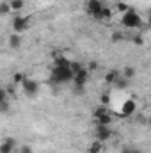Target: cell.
<instances>
[{
	"instance_id": "6da1fadb",
	"label": "cell",
	"mask_w": 151,
	"mask_h": 153,
	"mask_svg": "<svg viewBox=\"0 0 151 153\" xmlns=\"http://www.w3.org/2000/svg\"><path fill=\"white\" fill-rule=\"evenodd\" d=\"M75 73L70 68H55L52 71V82H57V84H66V82H73Z\"/></svg>"
},
{
	"instance_id": "7a4b0ae2",
	"label": "cell",
	"mask_w": 151,
	"mask_h": 153,
	"mask_svg": "<svg viewBox=\"0 0 151 153\" xmlns=\"http://www.w3.org/2000/svg\"><path fill=\"white\" fill-rule=\"evenodd\" d=\"M121 23L126 27V29H137V27H141V23H142V20H141V16L133 11V9H130L128 13H124L123 14V20H121Z\"/></svg>"
},
{
	"instance_id": "3957f363",
	"label": "cell",
	"mask_w": 151,
	"mask_h": 153,
	"mask_svg": "<svg viewBox=\"0 0 151 153\" xmlns=\"http://www.w3.org/2000/svg\"><path fill=\"white\" fill-rule=\"evenodd\" d=\"M29 25H30V18L29 16H14V20H13V29H14L16 34L27 30Z\"/></svg>"
},
{
	"instance_id": "277c9868",
	"label": "cell",
	"mask_w": 151,
	"mask_h": 153,
	"mask_svg": "<svg viewBox=\"0 0 151 153\" xmlns=\"http://www.w3.org/2000/svg\"><path fill=\"white\" fill-rule=\"evenodd\" d=\"M103 7H105V5H103L101 0H89V2H87V13H89L93 18H96V20L100 18V13L103 11Z\"/></svg>"
},
{
	"instance_id": "5b68a950",
	"label": "cell",
	"mask_w": 151,
	"mask_h": 153,
	"mask_svg": "<svg viewBox=\"0 0 151 153\" xmlns=\"http://www.w3.org/2000/svg\"><path fill=\"white\" fill-rule=\"evenodd\" d=\"M112 130H110V126H105V125H96V139L98 141H101V143H105V141H109L110 137H112Z\"/></svg>"
},
{
	"instance_id": "8992f818",
	"label": "cell",
	"mask_w": 151,
	"mask_h": 153,
	"mask_svg": "<svg viewBox=\"0 0 151 153\" xmlns=\"http://www.w3.org/2000/svg\"><path fill=\"white\" fill-rule=\"evenodd\" d=\"M14 148H16V139L7 137V139H4L2 144H0V153H13Z\"/></svg>"
},
{
	"instance_id": "52a82bcc",
	"label": "cell",
	"mask_w": 151,
	"mask_h": 153,
	"mask_svg": "<svg viewBox=\"0 0 151 153\" xmlns=\"http://www.w3.org/2000/svg\"><path fill=\"white\" fill-rule=\"evenodd\" d=\"M87 80H89V71L84 68L80 73H76V75H75V78H73V84H75V85H78V87H85Z\"/></svg>"
},
{
	"instance_id": "ba28073f",
	"label": "cell",
	"mask_w": 151,
	"mask_h": 153,
	"mask_svg": "<svg viewBox=\"0 0 151 153\" xmlns=\"http://www.w3.org/2000/svg\"><path fill=\"white\" fill-rule=\"evenodd\" d=\"M23 85V91H25V94H36L38 93V89H39V85H38V82H34V80H30V78H25V82L21 84Z\"/></svg>"
},
{
	"instance_id": "9c48e42d",
	"label": "cell",
	"mask_w": 151,
	"mask_h": 153,
	"mask_svg": "<svg viewBox=\"0 0 151 153\" xmlns=\"http://www.w3.org/2000/svg\"><path fill=\"white\" fill-rule=\"evenodd\" d=\"M135 109H137L135 102H133V100H126V102L123 103V109H121V112H123V116H132L133 112H135Z\"/></svg>"
},
{
	"instance_id": "30bf717a",
	"label": "cell",
	"mask_w": 151,
	"mask_h": 153,
	"mask_svg": "<svg viewBox=\"0 0 151 153\" xmlns=\"http://www.w3.org/2000/svg\"><path fill=\"white\" fill-rule=\"evenodd\" d=\"M94 119H96V125H105V126H110V123H112V116H110V112L94 116Z\"/></svg>"
},
{
	"instance_id": "8fae6325",
	"label": "cell",
	"mask_w": 151,
	"mask_h": 153,
	"mask_svg": "<svg viewBox=\"0 0 151 153\" xmlns=\"http://www.w3.org/2000/svg\"><path fill=\"white\" fill-rule=\"evenodd\" d=\"M89 153H105V146H103V143L101 141H93L91 143V146H89Z\"/></svg>"
},
{
	"instance_id": "7c38bea8",
	"label": "cell",
	"mask_w": 151,
	"mask_h": 153,
	"mask_svg": "<svg viewBox=\"0 0 151 153\" xmlns=\"http://www.w3.org/2000/svg\"><path fill=\"white\" fill-rule=\"evenodd\" d=\"M53 64H55V68H70V66H71V61H68V59L62 57V55H57V57L53 59Z\"/></svg>"
},
{
	"instance_id": "4fadbf2b",
	"label": "cell",
	"mask_w": 151,
	"mask_h": 153,
	"mask_svg": "<svg viewBox=\"0 0 151 153\" xmlns=\"http://www.w3.org/2000/svg\"><path fill=\"white\" fill-rule=\"evenodd\" d=\"M119 76H121V73H119L117 70H110V71H107V75H105V82H107V84H115V82L119 80Z\"/></svg>"
},
{
	"instance_id": "5bb4252c",
	"label": "cell",
	"mask_w": 151,
	"mask_h": 153,
	"mask_svg": "<svg viewBox=\"0 0 151 153\" xmlns=\"http://www.w3.org/2000/svg\"><path fill=\"white\" fill-rule=\"evenodd\" d=\"M98 20H101V22H109V20H112V11L109 9V7H103V11L100 13V18Z\"/></svg>"
},
{
	"instance_id": "9a60e30c",
	"label": "cell",
	"mask_w": 151,
	"mask_h": 153,
	"mask_svg": "<svg viewBox=\"0 0 151 153\" xmlns=\"http://www.w3.org/2000/svg\"><path fill=\"white\" fill-rule=\"evenodd\" d=\"M9 45H11V48H20V45H21L20 34H11V38H9Z\"/></svg>"
},
{
	"instance_id": "2e32d148",
	"label": "cell",
	"mask_w": 151,
	"mask_h": 153,
	"mask_svg": "<svg viewBox=\"0 0 151 153\" xmlns=\"http://www.w3.org/2000/svg\"><path fill=\"white\" fill-rule=\"evenodd\" d=\"M123 76L128 78V80L133 78V76H135V68H133V66H126V68L123 70Z\"/></svg>"
},
{
	"instance_id": "e0dca14e",
	"label": "cell",
	"mask_w": 151,
	"mask_h": 153,
	"mask_svg": "<svg viewBox=\"0 0 151 153\" xmlns=\"http://www.w3.org/2000/svg\"><path fill=\"white\" fill-rule=\"evenodd\" d=\"M25 78H27V76L23 75V73L16 71V73L13 75V84H14V85H16V84H23V82H25Z\"/></svg>"
},
{
	"instance_id": "ac0fdd59",
	"label": "cell",
	"mask_w": 151,
	"mask_h": 153,
	"mask_svg": "<svg viewBox=\"0 0 151 153\" xmlns=\"http://www.w3.org/2000/svg\"><path fill=\"white\" fill-rule=\"evenodd\" d=\"M11 11H13V9H11V2H2V4H0V13H2L4 16L9 14Z\"/></svg>"
},
{
	"instance_id": "d6986e66",
	"label": "cell",
	"mask_w": 151,
	"mask_h": 153,
	"mask_svg": "<svg viewBox=\"0 0 151 153\" xmlns=\"http://www.w3.org/2000/svg\"><path fill=\"white\" fill-rule=\"evenodd\" d=\"M23 5H25L23 0H13L11 2V9L13 11H20V9H23Z\"/></svg>"
},
{
	"instance_id": "ffe728a7",
	"label": "cell",
	"mask_w": 151,
	"mask_h": 153,
	"mask_svg": "<svg viewBox=\"0 0 151 153\" xmlns=\"http://www.w3.org/2000/svg\"><path fill=\"white\" fill-rule=\"evenodd\" d=\"M114 85H115L117 89H124V87L128 85V78H124V76L121 75V76H119V80H117V82H115Z\"/></svg>"
},
{
	"instance_id": "44dd1931",
	"label": "cell",
	"mask_w": 151,
	"mask_h": 153,
	"mask_svg": "<svg viewBox=\"0 0 151 153\" xmlns=\"http://www.w3.org/2000/svg\"><path fill=\"white\" fill-rule=\"evenodd\" d=\"M110 39H112V43H119V41H123V39H124V34H123V32H119V30H115V32H112Z\"/></svg>"
},
{
	"instance_id": "7402d4cb",
	"label": "cell",
	"mask_w": 151,
	"mask_h": 153,
	"mask_svg": "<svg viewBox=\"0 0 151 153\" xmlns=\"http://www.w3.org/2000/svg\"><path fill=\"white\" fill-rule=\"evenodd\" d=\"M71 70H73V73H80L82 70H84V66H82V62H78V61H71Z\"/></svg>"
},
{
	"instance_id": "603a6c76",
	"label": "cell",
	"mask_w": 151,
	"mask_h": 153,
	"mask_svg": "<svg viewBox=\"0 0 151 153\" xmlns=\"http://www.w3.org/2000/svg\"><path fill=\"white\" fill-rule=\"evenodd\" d=\"M121 153H142L139 148H135V146H124L123 150H121Z\"/></svg>"
},
{
	"instance_id": "cb8c5ba5",
	"label": "cell",
	"mask_w": 151,
	"mask_h": 153,
	"mask_svg": "<svg viewBox=\"0 0 151 153\" xmlns=\"http://www.w3.org/2000/svg\"><path fill=\"white\" fill-rule=\"evenodd\" d=\"M117 11H121V13L124 14V13H128V11H130V7H128V4H126V2H119V4H117Z\"/></svg>"
},
{
	"instance_id": "d4e9b609",
	"label": "cell",
	"mask_w": 151,
	"mask_h": 153,
	"mask_svg": "<svg viewBox=\"0 0 151 153\" xmlns=\"http://www.w3.org/2000/svg\"><path fill=\"white\" fill-rule=\"evenodd\" d=\"M100 103H101V105H110V96H109L107 93H103V94L100 96Z\"/></svg>"
},
{
	"instance_id": "484cf974",
	"label": "cell",
	"mask_w": 151,
	"mask_h": 153,
	"mask_svg": "<svg viewBox=\"0 0 151 153\" xmlns=\"http://www.w3.org/2000/svg\"><path fill=\"white\" fill-rule=\"evenodd\" d=\"M133 45L142 46V45H144V38H142V36H135V38H133Z\"/></svg>"
},
{
	"instance_id": "4316f807",
	"label": "cell",
	"mask_w": 151,
	"mask_h": 153,
	"mask_svg": "<svg viewBox=\"0 0 151 153\" xmlns=\"http://www.w3.org/2000/svg\"><path fill=\"white\" fill-rule=\"evenodd\" d=\"M9 109V100H2V112H7Z\"/></svg>"
},
{
	"instance_id": "83f0119b",
	"label": "cell",
	"mask_w": 151,
	"mask_h": 153,
	"mask_svg": "<svg viewBox=\"0 0 151 153\" xmlns=\"http://www.w3.org/2000/svg\"><path fill=\"white\" fill-rule=\"evenodd\" d=\"M20 153H32V148H29V146H21V148H20Z\"/></svg>"
},
{
	"instance_id": "f1b7e54d",
	"label": "cell",
	"mask_w": 151,
	"mask_h": 153,
	"mask_svg": "<svg viewBox=\"0 0 151 153\" xmlns=\"http://www.w3.org/2000/svg\"><path fill=\"white\" fill-rule=\"evenodd\" d=\"M5 91H7V94H14V84H13V85H7Z\"/></svg>"
},
{
	"instance_id": "f546056e",
	"label": "cell",
	"mask_w": 151,
	"mask_h": 153,
	"mask_svg": "<svg viewBox=\"0 0 151 153\" xmlns=\"http://www.w3.org/2000/svg\"><path fill=\"white\" fill-rule=\"evenodd\" d=\"M96 68H98L96 61H91V62H89V70H96Z\"/></svg>"
},
{
	"instance_id": "4dcf8cb0",
	"label": "cell",
	"mask_w": 151,
	"mask_h": 153,
	"mask_svg": "<svg viewBox=\"0 0 151 153\" xmlns=\"http://www.w3.org/2000/svg\"><path fill=\"white\" fill-rule=\"evenodd\" d=\"M148 125H151V116L148 117Z\"/></svg>"
},
{
	"instance_id": "1f68e13d",
	"label": "cell",
	"mask_w": 151,
	"mask_h": 153,
	"mask_svg": "<svg viewBox=\"0 0 151 153\" xmlns=\"http://www.w3.org/2000/svg\"><path fill=\"white\" fill-rule=\"evenodd\" d=\"M9 2H13V0H9Z\"/></svg>"
}]
</instances>
